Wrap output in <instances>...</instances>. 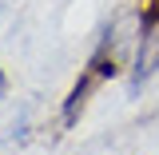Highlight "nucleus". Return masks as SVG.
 I'll return each mask as SVG.
<instances>
[{"instance_id":"nucleus-1","label":"nucleus","mask_w":159,"mask_h":155,"mask_svg":"<svg viewBox=\"0 0 159 155\" xmlns=\"http://www.w3.org/2000/svg\"><path fill=\"white\" fill-rule=\"evenodd\" d=\"M103 80L96 76V72H88L84 68V76L72 84V92H68V99H64V107H60V127H76V119H80V112L88 107V99H92V92H96Z\"/></svg>"},{"instance_id":"nucleus-2","label":"nucleus","mask_w":159,"mask_h":155,"mask_svg":"<svg viewBox=\"0 0 159 155\" xmlns=\"http://www.w3.org/2000/svg\"><path fill=\"white\" fill-rule=\"evenodd\" d=\"M8 96V72H4V68H0V99Z\"/></svg>"}]
</instances>
